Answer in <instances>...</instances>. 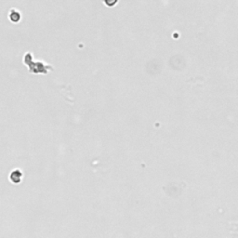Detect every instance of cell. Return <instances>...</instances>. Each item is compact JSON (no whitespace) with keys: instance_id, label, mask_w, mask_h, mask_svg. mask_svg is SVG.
Instances as JSON below:
<instances>
[{"instance_id":"obj_1","label":"cell","mask_w":238,"mask_h":238,"mask_svg":"<svg viewBox=\"0 0 238 238\" xmlns=\"http://www.w3.org/2000/svg\"><path fill=\"white\" fill-rule=\"evenodd\" d=\"M117 0H105V3L107 4V6H114Z\"/></svg>"}]
</instances>
